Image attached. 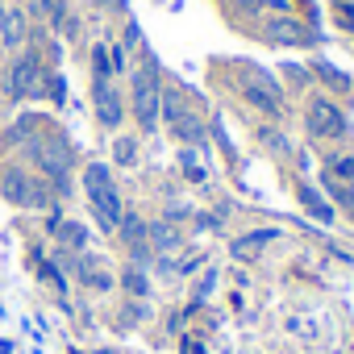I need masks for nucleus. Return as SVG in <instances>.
<instances>
[{
  "label": "nucleus",
  "instance_id": "nucleus-29",
  "mask_svg": "<svg viewBox=\"0 0 354 354\" xmlns=\"http://www.w3.org/2000/svg\"><path fill=\"white\" fill-rule=\"evenodd\" d=\"M184 217H192L188 205H167V217H162V221H184Z\"/></svg>",
  "mask_w": 354,
  "mask_h": 354
},
{
  "label": "nucleus",
  "instance_id": "nucleus-8",
  "mask_svg": "<svg viewBox=\"0 0 354 354\" xmlns=\"http://www.w3.org/2000/svg\"><path fill=\"white\" fill-rule=\"evenodd\" d=\"M26 42H30V13L5 5V13H0V50H13L17 55Z\"/></svg>",
  "mask_w": 354,
  "mask_h": 354
},
{
  "label": "nucleus",
  "instance_id": "nucleus-12",
  "mask_svg": "<svg viewBox=\"0 0 354 354\" xmlns=\"http://www.w3.org/2000/svg\"><path fill=\"white\" fill-rule=\"evenodd\" d=\"M275 238H279V230H271V225H263V230H246L230 250H234V259L250 263V259H259V254H263V246H267V242H275Z\"/></svg>",
  "mask_w": 354,
  "mask_h": 354
},
{
  "label": "nucleus",
  "instance_id": "nucleus-15",
  "mask_svg": "<svg viewBox=\"0 0 354 354\" xmlns=\"http://www.w3.org/2000/svg\"><path fill=\"white\" fill-rule=\"evenodd\" d=\"M34 133H38V117L26 113V117H17L13 125H5V133H0V146H5V150H17V146H26Z\"/></svg>",
  "mask_w": 354,
  "mask_h": 354
},
{
  "label": "nucleus",
  "instance_id": "nucleus-1",
  "mask_svg": "<svg viewBox=\"0 0 354 354\" xmlns=\"http://www.w3.org/2000/svg\"><path fill=\"white\" fill-rule=\"evenodd\" d=\"M30 162L38 167V175L50 184L55 201L71 196V167H75V146L67 142V133H34L26 142Z\"/></svg>",
  "mask_w": 354,
  "mask_h": 354
},
{
  "label": "nucleus",
  "instance_id": "nucleus-25",
  "mask_svg": "<svg viewBox=\"0 0 354 354\" xmlns=\"http://www.w3.org/2000/svg\"><path fill=\"white\" fill-rule=\"evenodd\" d=\"M42 96H50L55 104H67V80H63V71H46L42 75Z\"/></svg>",
  "mask_w": 354,
  "mask_h": 354
},
{
  "label": "nucleus",
  "instance_id": "nucleus-14",
  "mask_svg": "<svg viewBox=\"0 0 354 354\" xmlns=\"http://www.w3.org/2000/svg\"><path fill=\"white\" fill-rule=\"evenodd\" d=\"M300 205H304V213H308L313 221H321V225H333V217H337V209L329 205V196L317 192L313 184H300Z\"/></svg>",
  "mask_w": 354,
  "mask_h": 354
},
{
  "label": "nucleus",
  "instance_id": "nucleus-9",
  "mask_svg": "<svg viewBox=\"0 0 354 354\" xmlns=\"http://www.w3.org/2000/svg\"><path fill=\"white\" fill-rule=\"evenodd\" d=\"M92 92H96V121L104 129H117L125 121V100L117 96L113 84H92Z\"/></svg>",
  "mask_w": 354,
  "mask_h": 354
},
{
  "label": "nucleus",
  "instance_id": "nucleus-5",
  "mask_svg": "<svg viewBox=\"0 0 354 354\" xmlns=\"http://www.w3.org/2000/svg\"><path fill=\"white\" fill-rule=\"evenodd\" d=\"M238 96H242L259 117L279 121V117L288 113V100H283L279 80H275V75H267V71H259V67H246V75L238 80Z\"/></svg>",
  "mask_w": 354,
  "mask_h": 354
},
{
  "label": "nucleus",
  "instance_id": "nucleus-26",
  "mask_svg": "<svg viewBox=\"0 0 354 354\" xmlns=\"http://www.w3.org/2000/svg\"><path fill=\"white\" fill-rule=\"evenodd\" d=\"M259 142H263L267 150H275V154H292V142H288L283 129H275V125H263V129H259Z\"/></svg>",
  "mask_w": 354,
  "mask_h": 354
},
{
  "label": "nucleus",
  "instance_id": "nucleus-24",
  "mask_svg": "<svg viewBox=\"0 0 354 354\" xmlns=\"http://www.w3.org/2000/svg\"><path fill=\"white\" fill-rule=\"evenodd\" d=\"M92 75H96V84H113V59H109L104 42L92 46Z\"/></svg>",
  "mask_w": 354,
  "mask_h": 354
},
{
  "label": "nucleus",
  "instance_id": "nucleus-6",
  "mask_svg": "<svg viewBox=\"0 0 354 354\" xmlns=\"http://www.w3.org/2000/svg\"><path fill=\"white\" fill-rule=\"evenodd\" d=\"M304 133L313 142H342L346 138V109L333 96H308L304 100Z\"/></svg>",
  "mask_w": 354,
  "mask_h": 354
},
{
  "label": "nucleus",
  "instance_id": "nucleus-4",
  "mask_svg": "<svg viewBox=\"0 0 354 354\" xmlns=\"http://www.w3.org/2000/svg\"><path fill=\"white\" fill-rule=\"evenodd\" d=\"M42 75H46L42 55H38L34 46H21V50L13 55L9 71H5V96H9L13 104H21V100H42Z\"/></svg>",
  "mask_w": 354,
  "mask_h": 354
},
{
  "label": "nucleus",
  "instance_id": "nucleus-19",
  "mask_svg": "<svg viewBox=\"0 0 354 354\" xmlns=\"http://www.w3.org/2000/svg\"><path fill=\"white\" fill-rule=\"evenodd\" d=\"M138 154H142L138 133H117V138H113V158H117V167H138Z\"/></svg>",
  "mask_w": 354,
  "mask_h": 354
},
{
  "label": "nucleus",
  "instance_id": "nucleus-16",
  "mask_svg": "<svg viewBox=\"0 0 354 354\" xmlns=\"http://www.w3.org/2000/svg\"><path fill=\"white\" fill-rule=\"evenodd\" d=\"M109 188H117L109 162H88V167H84V192H88V201H96V196L109 192Z\"/></svg>",
  "mask_w": 354,
  "mask_h": 354
},
{
  "label": "nucleus",
  "instance_id": "nucleus-11",
  "mask_svg": "<svg viewBox=\"0 0 354 354\" xmlns=\"http://www.w3.org/2000/svg\"><path fill=\"white\" fill-rule=\"evenodd\" d=\"M75 275H80L92 292H109V288L117 283V275H113L96 254H80V259H75Z\"/></svg>",
  "mask_w": 354,
  "mask_h": 354
},
{
  "label": "nucleus",
  "instance_id": "nucleus-23",
  "mask_svg": "<svg viewBox=\"0 0 354 354\" xmlns=\"http://www.w3.org/2000/svg\"><path fill=\"white\" fill-rule=\"evenodd\" d=\"M325 175L337 184H354V154H329L325 158Z\"/></svg>",
  "mask_w": 354,
  "mask_h": 354
},
{
  "label": "nucleus",
  "instance_id": "nucleus-3",
  "mask_svg": "<svg viewBox=\"0 0 354 354\" xmlns=\"http://www.w3.org/2000/svg\"><path fill=\"white\" fill-rule=\"evenodd\" d=\"M0 196H5L13 209H55V192L42 175H34L30 167H5L0 171Z\"/></svg>",
  "mask_w": 354,
  "mask_h": 354
},
{
  "label": "nucleus",
  "instance_id": "nucleus-10",
  "mask_svg": "<svg viewBox=\"0 0 354 354\" xmlns=\"http://www.w3.org/2000/svg\"><path fill=\"white\" fill-rule=\"evenodd\" d=\"M92 217H96V225H100L104 234H117V225H121V217H125V201H121V192H117V188L100 192V196L92 201Z\"/></svg>",
  "mask_w": 354,
  "mask_h": 354
},
{
  "label": "nucleus",
  "instance_id": "nucleus-22",
  "mask_svg": "<svg viewBox=\"0 0 354 354\" xmlns=\"http://www.w3.org/2000/svg\"><path fill=\"white\" fill-rule=\"evenodd\" d=\"M225 5H230V9H234L238 17H263L267 9H279V13L288 9L283 0H225Z\"/></svg>",
  "mask_w": 354,
  "mask_h": 354
},
{
  "label": "nucleus",
  "instance_id": "nucleus-28",
  "mask_svg": "<svg viewBox=\"0 0 354 354\" xmlns=\"http://www.w3.org/2000/svg\"><path fill=\"white\" fill-rule=\"evenodd\" d=\"M121 46H125V50H138V46H142V30H138L133 21L125 26V42H121Z\"/></svg>",
  "mask_w": 354,
  "mask_h": 354
},
{
  "label": "nucleus",
  "instance_id": "nucleus-2",
  "mask_svg": "<svg viewBox=\"0 0 354 354\" xmlns=\"http://www.w3.org/2000/svg\"><path fill=\"white\" fill-rule=\"evenodd\" d=\"M133 100H129V113L138 117V129H146V133H154L158 129V104H162V75H158V59L146 50V59H142V67H133Z\"/></svg>",
  "mask_w": 354,
  "mask_h": 354
},
{
  "label": "nucleus",
  "instance_id": "nucleus-13",
  "mask_svg": "<svg viewBox=\"0 0 354 354\" xmlns=\"http://www.w3.org/2000/svg\"><path fill=\"white\" fill-rule=\"evenodd\" d=\"M146 242H150L154 254H171V250H180L184 234L175 230L171 221H146Z\"/></svg>",
  "mask_w": 354,
  "mask_h": 354
},
{
  "label": "nucleus",
  "instance_id": "nucleus-17",
  "mask_svg": "<svg viewBox=\"0 0 354 354\" xmlns=\"http://www.w3.org/2000/svg\"><path fill=\"white\" fill-rule=\"evenodd\" d=\"M55 238H59L71 254H84V250H88V225H80V221H59V225H55Z\"/></svg>",
  "mask_w": 354,
  "mask_h": 354
},
{
  "label": "nucleus",
  "instance_id": "nucleus-32",
  "mask_svg": "<svg viewBox=\"0 0 354 354\" xmlns=\"http://www.w3.org/2000/svg\"><path fill=\"white\" fill-rule=\"evenodd\" d=\"M184 354H209V350H205V346H196L192 337H184Z\"/></svg>",
  "mask_w": 354,
  "mask_h": 354
},
{
  "label": "nucleus",
  "instance_id": "nucleus-18",
  "mask_svg": "<svg viewBox=\"0 0 354 354\" xmlns=\"http://www.w3.org/2000/svg\"><path fill=\"white\" fill-rule=\"evenodd\" d=\"M321 188H325V196H329V205H337L350 221H354V184H337V180H321Z\"/></svg>",
  "mask_w": 354,
  "mask_h": 354
},
{
  "label": "nucleus",
  "instance_id": "nucleus-30",
  "mask_svg": "<svg viewBox=\"0 0 354 354\" xmlns=\"http://www.w3.org/2000/svg\"><path fill=\"white\" fill-rule=\"evenodd\" d=\"M213 283H217V271H209V275H205V279L196 283V300H205V296L213 292Z\"/></svg>",
  "mask_w": 354,
  "mask_h": 354
},
{
  "label": "nucleus",
  "instance_id": "nucleus-27",
  "mask_svg": "<svg viewBox=\"0 0 354 354\" xmlns=\"http://www.w3.org/2000/svg\"><path fill=\"white\" fill-rule=\"evenodd\" d=\"M333 17H337V26H346V30H354V0H342V5L333 9Z\"/></svg>",
  "mask_w": 354,
  "mask_h": 354
},
{
  "label": "nucleus",
  "instance_id": "nucleus-7",
  "mask_svg": "<svg viewBox=\"0 0 354 354\" xmlns=\"http://www.w3.org/2000/svg\"><path fill=\"white\" fill-rule=\"evenodd\" d=\"M263 42L267 46H317V30L296 21L292 13H275L263 21Z\"/></svg>",
  "mask_w": 354,
  "mask_h": 354
},
{
  "label": "nucleus",
  "instance_id": "nucleus-21",
  "mask_svg": "<svg viewBox=\"0 0 354 354\" xmlns=\"http://www.w3.org/2000/svg\"><path fill=\"white\" fill-rule=\"evenodd\" d=\"M317 75H321V84H325L329 92H337V96H346V92L354 88V80H350L342 67H333V63H317Z\"/></svg>",
  "mask_w": 354,
  "mask_h": 354
},
{
  "label": "nucleus",
  "instance_id": "nucleus-31",
  "mask_svg": "<svg viewBox=\"0 0 354 354\" xmlns=\"http://www.w3.org/2000/svg\"><path fill=\"white\" fill-rule=\"evenodd\" d=\"M288 75H292V84H308V80H313L304 67H288Z\"/></svg>",
  "mask_w": 354,
  "mask_h": 354
},
{
  "label": "nucleus",
  "instance_id": "nucleus-33",
  "mask_svg": "<svg viewBox=\"0 0 354 354\" xmlns=\"http://www.w3.org/2000/svg\"><path fill=\"white\" fill-rule=\"evenodd\" d=\"M0 13H5V0H0Z\"/></svg>",
  "mask_w": 354,
  "mask_h": 354
},
{
  "label": "nucleus",
  "instance_id": "nucleus-20",
  "mask_svg": "<svg viewBox=\"0 0 354 354\" xmlns=\"http://www.w3.org/2000/svg\"><path fill=\"white\" fill-rule=\"evenodd\" d=\"M121 288H125L133 300H146V296H150V275H146V267H133V263H129V267L121 271Z\"/></svg>",
  "mask_w": 354,
  "mask_h": 354
}]
</instances>
